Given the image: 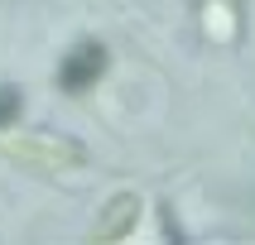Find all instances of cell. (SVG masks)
Returning a JSON list of instances; mask_svg holds the SVG:
<instances>
[{
	"mask_svg": "<svg viewBox=\"0 0 255 245\" xmlns=\"http://www.w3.org/2000/svg\"><path fill=\"white\" fill-rule=\"evenodd\" d=\"M0 154L19 159V163H34V168H82L87 149L77 140H63L53 130H29V135H10L0 140Z\"/></svg>",
	"mask_w": 255,
	"mask_h": 245,
	"instance_id": "cell-1",
	"label": "cell"
},
{
	"mask_svg": "<svg viewBox=\"0 0 255 245\" xmlns=\"http://www.w3.org/2000/svg\"><path fill=\"white\" fill-rule=\"evenodd\" d=\"M106 63H111V58H106V43H101V39L72 43L68 58L58 63V86H63V91H72V96H77V91H92V86L101 82Z\"/></svg>",
	"mask_w": 255,
	"mask_h": 245,
	"instance_id": "cell-2",
	"label": "cell"
},
{
	"mask_svg": "<svg viewBox=\"0 0 255 245\" xmlns=\"http://www.w3.org/2000/svg\"><path fill=\"white\" fill-rule=\"evenodd\" d=\"M135 221H140V197L135 192H116L111 202H106V212L97 216V241H126L130 231H135Z\"/></svg>",
	"mask_w": 255,
	"mask_h": 245,
	"instance_id": "cell-3",
	"label": "cell"
},
{
	"mask_svg": "<svg viewBox=\"0 0 255 245\" xmlns=\"http://www.w3.org/2000/svg\"><path fill=\"white\" fill-rule=\"evenodd\" d=\"M24 111V96H19V86H0V130H10Z\"/></svg>",
	"mask_w": 255,
	"mask_h": 245,
	"instance_id": "cell-4",
	"label": "cell"
}]
</instances>
